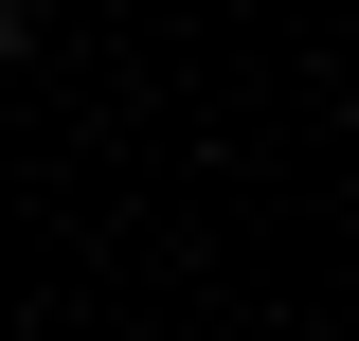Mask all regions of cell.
<instances>
[{"label": "cell", "instance_id": "obj_1", "mask_svg": "<svg viewBox=\"0 0 359 341\" xmlns=\"http://www.w3.org/2000/svg\"><path fill=\"white\" fill-rule=\"evenodd\" d=\"M0 54H18V0H0Z\"/></svg>", "mask_w": 359, "mask_h": 341}]
</instances>
